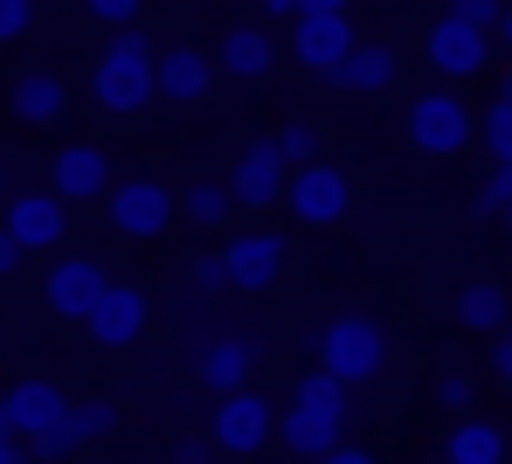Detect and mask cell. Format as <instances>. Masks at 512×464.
<instances>
[{"label":"cell","mask_w":512,"mask_h":464,"mask_svg":"<svg viewBox=\"0 0 512 464\" xmlns=\"http://www.w3.org/2000/svg\"><path fill=\"white\" fill-rule=\"evenodd\" d=\"M14 271H21V250H14V236L0 229V278H14Z\"/></svg>","instance_id":"74e56055"},{"label":"cell","mask_w":512,"mask_h":464,"mask_svg":"<svg viewBox=\"0 0 512 464\" xmlns=\"http://www.w3.org/2000/svg\"><path fill=\"white\" fill-rule=\"evenodd\" d=\"M333 84L353 97H381L395 91V42H353L340 56V70H333Z\"/></svg>","instance_id":"ac0fdd59"},{"label":"cell","mask_w":512,"mask_h":464,"mask_svg":"<svg viewBox=\"0 0 512 464\" xmlns=\"http://www.w3.org/2000/svg\"><path fill=\"white\" fill-rule=\"evenodd\" d=\"M49 194H56L63 208H70V201H97V194H111V153L90 146V139L63 146V153L49 160Z\"/></svg>","instance_id":"30bf717a"},{"label":"cell","mask_w":512,"mask_h":464,"mask_svg":"<svg viewBox=\"0 0 512 464\" xmlns=\"http://www.w3.org/2000/svg\"><path fill=\"white\" fill-rule=\"evenodd\" d=\"M97 291H104V264H90V257H56L49 264V305L63 319H84L97 305Z\"/></svg>","instance_id":"d6986e66"},{"label":"cell","mask_w":512,"mask_h":464,"mask_svg":"<svg viewBox=\"0 0 512 464\" xmlns=\"http://www.w3.org/2000/svg\"><path fill=\"white\" fill-rule=\"evenodd\" d=\"M457 319H464L471 333H506L512 326L506 291H499V284H464V291H457Z\"/></svg>","instance_id":"cb8c5ba5"},{"label":"cell","mask_w":512,"mask_h":464,"mask_svg":"<svg viewBox=\"0 0 512 464\" xmlns=\"http://www.w3.org/2000/svg\"><path fill=\"white\" fill-rule=\"evenodd\" d=\"M277 153H284V167H312L319 132H312V125H284V132H277Z\"/></svg>","instance_id":"83f0119b"},{"label":"cell","mask_w":512,"mask_h":464,"mask_svg":"<svg viewBox=\"0 0 512 464\" xmlns=\"http://www.w3.org/2000/svg\"><path fill=\"white\" fill-rule=\"evenodd\" d=\"M436 402H443V409H450V416H471V374H443V381H436Z\"/></svg>","instance_id":"1f68e13d"},{"label":"cell","mask_w":512,"mask_h":464,"mask_svg":"<svg viewBox=\"0 0 512 464\" xmlns=\"http://www.w3.org/2000/svg\"><path fill=\"white\" fill-rule=\"evenodd\" d=\"M222 264H229L236 291H270V284L284 278V236L277 229H243V236H229Z\"/></svg>","instance_id":"4fadbf2b"},{"label":"cell","mask_w":512,"mask_h":464,"mask_svg":"<svg viewBox=\"0 0 512 464\" xmlns=\"http://www.w3.org/2000/svg\"><path fill=\"white\" fill-rule=\"evenodd\" d=\"M153 91H167L173 104H201V97L215 91V63L201 49H180L173 42L167 56H153Z\"/></svg>","instance_id":"e0dca14e"},{"label":"cell","mask_w":512,"mask_h":464,"mask_svg":"<svg viewBox=\"0 0 512 464\" xmlns=\"http://www.w3.org/2000/svg\"><path fill=\"white\" fill-rule=\"evenodd\" d=\"M7 236H14V250L28 257V250H63V229H70V215H63V201L49 194V187H28V194H14L7 201V222H0Z\"/></svg>","instance_id":"52a82bcc"},{"label":"cell","mask_w":512,"mask_h":464,"mask_svg":"<svg viewBox=\"0 0 512 464\" xmlns=\"http://www.w3.org/2000/svg\"><path fill=\"white\" fill-rule=\"evenodd\" d=\"M256 7H263V14H277V21H284V14H298V0H256Z\"/></svg>","instance_id":"ab89813d"},{"label":"cell","mask_w":512,"mask_h":464,"mask_svg":"<svg viewBox=\"0 0 512 464\" xmlns=\"http://www.w3.org/2000/svg\"><path fill=\"white\" fill-rule=\"evenodd\" d=\"M478 139H485L492 160H512V111H506V104H492V111L478 118Z\"/></svg>","instance_id":"4316f807"},{"label":"cell","mask_w":512,"mask_h":464,"mask_svg":"<svg viewBox=\"0 0 512 464\" xmlns=\"http://www.w3.org/2000/svg\"><path fill=\"white\" fill-rule=\"evenodd\" d=\"M90 104L104 118H132V111L153 104V42L139 28H118L97 49V63H90Z\"/></svg>","instance_id":"6da1fadb"},{"label":"cell","mask_w":512,"mask_h":464,"mask_svg":"<svg viewBox=\"0 0 512 464\" xmlns=\"http://www.w3.org/2000/svg\"><path fill=\"white\" fill-rule=\"evenodd\" d=\"M84 7L111 28V35H118V28H132V14H139V0H84Z\"/></svg>","instance_id":"d6a6232c"},{"label":"cell","mask_w":512,"mask_h":464,"mask_svg":"<svg viewBox=\"0 0 512 464\" xmlns=\"http://www.w3.org/2000/svg\"><path fill=\"white\" fill-rule=\"evenodd\" d=\"M471 132H478V125H471V104L450 91V84H436V91H423L409 104V139H416V153H429V160L464 153Z\"/></svg>","instance_id":"3957f363"},{"label":"cell","mask_w":512,"mask_h":464,"mask_svg":"<svg viewBox=\"0 0 512 464\" xmlns=\"http://www.w3.org/2000/svg\"><path fill=\"white\" fill-rule=\"evenodd\" d=\"M506 222H512V208H506Z\"/></svg>","instance_id":"f6af8a7d"},{"label":"cell","mask_w":512,"mask_h":464,"mask_svg":"<svg viewBox=\"0 0 512 464\" xmlns=\"http://www.w3.org/2000/svg\"><path fill=\"white\" fill-rule=\"evenodd\" d=\"M298 14H346V0H298Z\"/></svg>","instance_id":"f35d334b"},{"label":"cell","mask_w":512,"mask_h":464,"mask_svg":"<svg viewBox=\"0 0 512 464\" xmlns=\"http://www.w3.org/2000/svg\"><path fill=\"white\" fill-rule=\"evenodd\" d=\"M284 153H277V139H250L243 146V160H236V174H229V201H243V208H277L284 201Z\"/></svg>","instance_id":"9a60e30c"},{"label":"cell","mask_w":512,"mask_h":464,"mask_svg":"<svg viewBox=\"0 0 512 464\" xmlns=\"http://www.w3.org/2000/svg\"><path fill=\"white\" fill-rule=\"evenodd\" d=\"M319 464H381V458H374V451H360V444H333Z\"/></svg>","instance_id":"e575fe53"},{"label":"cell","mask_w":512,"mask_h":464,"mask_svg":"<svg viewBox=\"0 0 512 464\" xmlns=\"http://www.w3.org/2000/svg\"><path fill=\"white\" fill-rule=\"evenodd\" d=\"M180 215L201 222V229H222V222H229V187L222 181H194L187 194H180Z\"/></svg>","instance_id":"484cf974"},{"label":"cell","mask_w":512,"mask_h":464,"mask_svg":"<svg viewBox=\"0 0 512 464\" xmlns=\"http://www.w3.org/2000/svg\"><path fill=\"white\" fill-rule=\"evenodd\" d=\"M118 423V409L111 402H70L63 416H56V430H42L35 444H28V458H42V464H63V458H77L90 437H104Z\"/></svg>","instance_id":"5bb4252c"},{"label":"cell","mask_w":512,"mask_h":464,"mask_svg":"<svg viewBox=\"0 0 512 464\" xmlns=\"http://www.w3.org/2000/svg\"><path fill=\"white\" fill-rule=\"evenodd\" d=\"M173 464H215V444H201V437H187V444L173 451Z\"/></svg>","instance_id":"d590c367"},{"label":"cell","mask_w":512,"mask_h":464,"mask_svg":"<svg viewBox=\"0 0 512 464\" xmlns=\"http://www.w3.org/2000/svg\"><path fill=\"white\" fill-rule=\"evenodd\" d=\"M443 464H506V430L485 416H457L443 437Z\"/></svg>","instance_id":"44dd1931"},{"label":"cell","mask_w":512,"mask_h":464,"mask_svg":"<svg viewBox=\"0 0 512 464\" xmlns=\"http://www.w3.org/2000/svg\"><path fill=\"white\" fill-rule=\"evenodd\" d=\"M7 111H14L21 125H56V118L70 111V84H63L56 70H21V77L7 84Z\"/></svg>","instance_id":"2e32d148"},{"label":"cell","mask_w":512,"mask_h":464,"mask_svg":"<svg viewBox=\"0 0 512 464\" xmlns=\"http://www.w3.org/2000/svg\"><path fill=\"white\" fill-rule=\"evenodd\" d=\"M499 14H506V0H450V21H464V28H478V35H492Z\"/></svg>","instance_id":"f1b7e54d"},{"label":"cell","mask_w":512,"mask_h":464,"mask_svg":"<svg viewBox=\"0 0 512 464\" xmlns=\"http://www.w3.org/2000/svg\"><path fill=\"white\" fill-rule=\"evenodd\" d=\"M423 49H429V70H436L443 84H464V77H478V70L492 63V35H478V28L450 21V14H443V21L429 28Z\"/></svg>","instance_id":"ba28073f"},{"label":"cell","mask_w":512,"mask_h":464,"mask_svg":"<svg viewBox=\"0 0 512 464\" xmlns=\"http://www.w3.org/2000/svg\"><path fill=\"white\" fill-rule=\"evenodd\" d=\"M499 104H506V111H512V70H506V84H499Z\"/></svg>","instance_id":"7bdbcfd3"},{"label":"cell","mask_w":512,"mask_h":464,"mask_svg":"<svg viewBox=\"0 0 512 464\" xmlns=\"http://www.w3.org/2000/svg\"><path fill=\"white\" fill-rule=\"evenodd\" d=\"M353 42H360V35H353L346 14H291V56H298L305 70H319V77L340 70V56Z\"/></svg>","instance_id":"8fae6325"},{"label":"cell","mask_w":512,"mask_h":464,"mask_svg":"<svg viewBox=\"0 0 512 464\" xmlns=\"http://www.w3.org/2000/svg\"><path fill=\"white\" fill-rule=\"evenodd\" d=\"M250 368H256V347L243 333H222V340H208V347L194 354V374H201L215 395H236V388L250 381Z\"/></svg>","instance_id":"ffe728a7"},{"label":"cell","mask_w":512,"mask_h":464,"mask_svg":"<svg viewBox=\"0 0 512 464\" xmlns=\"http://www.w3.org/2000/svg\"><path fill=\"white\" fill-rule=\"evenodd\" d=\"M506 208H512V160H499L492 181L478 187V215H506Z\"/></svg>","instance_id":"f546056e"},{"label":"cell","mask_w":512,"mask_h":464,"mask_svg":"<svg viewBox=\"0 0 512 464\" xmlns=\"http://www.w3.org/2000/svg\"><path fill=\"white\" fill-rule=\"evenodd\" d=\"M499 35H506V49H512V7H506V14H499Z\"/></svg>","instance_id":"b9f144b4"},{"label":"cell","mask_w":512,"mask_h":464,"mask_svg":"<svg viewBox=\"0 0 512 464\" xmlns=\"http://www.w3.org/2000/svg\"><path fill=\"white\" fill-rule=\"evenodd\" d=\"M291 402H298V409H312V416H333V423H353V395H346V388L333 381V374H305Z\"/></svg>","instance_id":"d4e9b609"},{"label":"cell","mask_w":512,"mask_h":464,"mask_svg":"<svg viewBox=\"0 0 512 464\" xmlns=\"http://www.w3.org/2000/svg\"><path fill=\"white\" fill-rule=\"evenodd\" d=\"M270 63H277V49H270V35H263V28H229V35H222V56H215V70H222V77L256 84Z\"/></svg>","instance_id":"603a6c76"},{"label":"cell","mask_w":512,"mask_h":464,"mask_svg":"<svg viewBox=\"0 0 512 464\" xmlns=\"http://www.w3.org/2000/svg\"><path fill=\"white\" fill-rule=\"evenodd\" d=\"M0 464H35L28 451H14V444H0Z\"/></svg>","instance_id":"60d3db41"},{"label":"cell","mask_w":512,"mask_h":464,"mask_svg":"<svg viewBox=\"0 0 512 464\" xmlns=\"http://www.w3.org/2000/svg\"><path fill=\"white\" fill-rule=\"evenodd\" d=\"M194 284H201V291H229V264H222V250H215V257H194Z\"/></svg>","instance_id":"836d02e7"},{"label":"cell","mask_w":512,"mask_h":464,"mask_svg":"<svg viewBox=\"0 0 512 464\" xmlns=\"http://www.w3.org/2000/svg\"><path fill=\"white\" fill-rule=\"evenodd\" d=\"M0 444H7V416H0Z\"/></svg>","instance_id":"ee69618b"},{"label":"cell","mask_w":512,"mask_h":464,"mask_svg":"<svg viewBox=\"0 0 512 464\" xmlns=\"http://www.w3.org/2000/svg\"><path fill=\"white\" fill-rule=\"evenodd\" d=\"M84 326H90L97 347H132V340L146 333V291H139V284H111V278H104L97 305L84 312Z\"/></svg>","instance_id":"9c48e42d"},{"label":"cell","mask_w":512,"mask_h":464,"mask_svg":"<svg viewBox=\"0 0 512 464\" xmlns=\"http://www.w3.org/2000/svg\"><path fill=\"white\" fill-rule=\"evenodd\" d=\"M277 437V409L256 395V388H236V395H222L215 402V430H208V444L215 451H229V458H250Z\"/></svg>","instance_id":"5b68a950"},{"label":"cell","mask_w":512,"mask_h":464,"mask_svg":"<svg viewBox=\"0 0 512 464\" xmlns=\"http://www.w3.org/2000/svg\"><path fill=\"white\" fill-rule=\"evenodd\" d=\"M70 409V395H63V381H14L7 395H0V416H7V437H42V430H56V416Z\"/></svg>","instance_id":"7c38bea8"},{"label":"cell","mask_w":512,"mask_h":464,"mask_svg":"<svg viewBox=\"0 0 512 464\" xmlns=\"http://www.w3.org/2000/svg\"><path fill=\"white\" fill-rule=\"evenodd\" d=\"M28 28H35V0H0V49L21 42Z\"/></svg>","instance_id":"4dcf8cb0"},{"label":"cell","mask_w":512,"mask_h":464,"mask_svg":"<svg viewBox=\"0 0 512 464\" xmlns=\"http://www.w3.org/2000/svg\"><path fill=\"white\" fill-rule=\"evenodd\" d=\"M492 368H499V381H512V326L492 340Z\"/></svg>","instance_id":"8d00e7d4"},{"label":"cell","mask_w":512,"mask_h":464,"mask_svg":"<svg viewBox=\"0 0 512 464\" xmlns=\"http://www.w3.org/2000/svg\"><path fill=\"white\" fill-rule=\"evenodd\" d=\"M381 368H388V333H381L374 312H340V319L319 333V374H333L340 388L374 381Z\"/></svg>","instance_id":"7a4b0ae2"},{"label":"cell","mask_w":512,"mask_h":464,"mask_svg":"<svg viewBox=\"0 0 512 464\" xmlns=\"http://www.w3.org/2000/svg\"><path fill=\"white\" fill-rule=\"evenodd\" d=\"M104 215H111L118 236L153 243V236H167V222H173V194L160 181H118L104 194Z\"/></svg>","instance_id":"8992f818"},{"label":"cell","mask_w":512,"mask_h":464,"mask_svg":"<svg viewBox=\"0 0 512 464\" xmlns=\"http://www.w3.org/2000/svg\"><path fill=\"white\" fill-rule=\"evenodd\" d=\"M277 437H284V451H291V458H312V464H319L333 444H346V423H333V416H312V409H298V402H291Z\"/></svg>","instance_id":"7402d4cb"},{"label":"cell","mask_w":512,"mask_h":464,"mask_svg":"<svg viewBox=\"0 0 512 464\" xmlns=\"http://www.w3.org/2000/svg\"><path fill=\"white\" fill-rule=\"evenodd\" d=\"M284 208H291L305 229H333L346 208H353V187H346L340 167L312 160V167H291V181H284Z\"/></svg>","instance_id":"277c9868"}]
</instances>
